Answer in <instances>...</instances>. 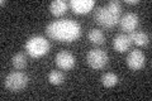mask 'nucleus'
<instances>
[{
    "instance_id": "obj_1",
    "label": "nucleus",
    "mask_w": 152,
    "mask_h": 101,
    "mask_svg": "<svg viewBox=\"0 0 152 101\" xmlns=\"http://www.w3.org/2000/svg\"><path fill=\"white\" fill-rule=\"evenodd\" d=\"M46 33L53 41L70 43L80 37L81 28L80 24L72 19H60L50 23L46 28Z\"/></svg>"
},
{
    "instance_id": "obj_2",
    "label": "nucleus",
    "mask_w": 152,
    "mask_h": 101,
    "mask_svg": "<svg viewBox=\"0 0 152 101\" xmlns=\"http://www.w3.org/2000/svg\"><path fill=\"white\" fill-rule=\"evenodd\" d=\"M26 51L33 58H39V57L48 53L50 51V43L46 38L41 36H33L26 42Z\"/></svg>"
},
{
    "instance_id": "obj_3",
    "label": "nucleus",
    "mask_w": 152,
    "mask_h": 101,
    "mask_svg": "<svg viewBox=\"0 0 152 101\" xmlns=\"http://www.w3.org/2000/svg\"><path fill=\"white\" fill-rule=\"evenodd\" d=\"M28 82H29V78L26 73H23V72H12L4 80V86H5L7 90L12 91V92H17V91L26 89Z\"/></svg>"
},
{
    "instance_id": "obj_4",
    "label": "nucleus",
    "mask_w": 152,
    "mask_h": 101,
    "mask_svg": "<svg viewBox=\"0 0 152 101\" xmlns=\"http://www.w3.org/2000/svg\"><path fill=\"white\" fill-rule=\"evenodd\" d=\"M94 19L98 24H100L104 28H113L119 23V15L113 14L108 10L107 7H99L94 13Z\"/></svg>"
},
{
    "instance_id": "obj_5",
    "label": "nucleus",
    "mask_w": 152,
    "mask_h": 101,
    "mask_svg": "<svg viewBox=\"0 0 152 101\" xmlns=\"http://www.w3.org/2000/svg\"><path fill=\"white\" fill-rule=\"evenodd\" d=\"M86 61L89 66L94 70H103L104 67L108 65L109 57L105 51L103 49H98V48H94V49H90L86 54Z\"/></svg>"
},
{
    "instance_id": "obj_6",
    "label": "nucleus",
    "mask_w": 152,
    "mask_h": 101,
    "mask_svg": "<svg viewBox=\"0 0 152 101\" xmlns=\"http://www.w3.org/2000/svg\"><path fill=\"white\" fill-rule=\"evenodd\" d=\"M126 61H127V66L129 67L131 70L138 71L145 66L146 57H145V54H143V52L142 51L134 49V51H131L129 53H128Z\"/></svg>"
},
{
    "instance_id": "obj_7",
    "label": "nucleus",
    "mask_w": 152,
    "mask_h": 101,
    "mask_svg": "<svg viewBox=\"0 0 152 101\" xmlns=\"http://www.w3.org/2000/svg\"><path fill=\"white\" fill-rule=\"evenodd\" d=\"M119 24H121L122 31H124L127 33H132L138 27L140 18L136 13H127L119 19Z\"/></svg>"
},
{
    "instance_id": "obj_8",
    "label": "nucleus",
    "mask_w": 152,
    "mask_h": 101,
    "mask_svg": "<svg viewBox=\"0 0 152 101\" xmlns=\"http://www.w3.org/2000/svg\"><path fill=\"white\" fill-rule=\"evenodd\" d=\"M56 63L61 70L69 71L75 67V57L67 51H61L56 54Z\"/></svg>"
},
{
    "instance_id": "obj_9",
    "label": "nucleus",
    "mask_w": 152,
    "mask_h": 101,
    "mask_svg": "<svg viewBox=\"0 0 152 101\" xmlns=\"http://www.w3.org/2000/svg\"><path fill=\"white\" fill-rule=\"evenodd\" d=\"M94 0H71L70 1V8L76 14H86L94 8Z\"/></svg>"
},
{
    "instance_id": "obj_10",
    "label": "nucleus",
    "mask_w": 152,
    "mask_h": 101,
    "mask_svg": "<svg viewBox=\"0 0 152 101\" xmlns=\"http://www.w3.org/2000/svg\"><path fill=\"white\" fill-rule=\"evenodd\" d=\"M132 46V39L128 34H118L113 41V47L114 49L119 53L127 52Z\"/></svg>"
},
{
    "instance_id": "obj_11",
    "label": "nucleus",
    "mask_w": 152,
    "mask_h": 101,
    "mask_svg": "<svg viewBox=\"0 0 152 101\" xmlns=\"http://www.w3.org/2000/svg\"><path fill=\"white\" fill-rule=\"evenodd\" d=\"M129 38L132 39V43H136V44L140 47H145L148 44V42H150V36L141 31L132 32L129 34Z\"/></svg>"
},
{
    "instance_id": "obj_12",
    "label": "nucleus",
    "mask_w": 152,
    "mask_h": 101,
    "mask_svg": "<svg viewBox=\"0 0 152 101\" xmlns=\"http://www.w3.org/2000/svg\"><path fill=\"white\" fill-rule=\"evenodd\" d=\"M67 8H69V5L66 4V1H64V0H55V1L51 3L50 10L55 17H60V15H62V14L66 13Z\"/></svg>"
},
{
    "instance_id": "obj_13",
    "label": "nucleus",
    "mask_w": 152,
    "mask_h": 101,
    "mask_svg": "<svg viewBox=\"0 0 152 101\" xmlns=\"http://www.w3.org/2000/svg\"><path fill=\"white\" fill-rule=\"evenodd\" d=\"M12 65L17 71H22L27 67V57L23 52H19V53H15L12 58Z\"/></svg>"
},
{
    "instance_id": "obj_14",
    "label": "nucleus",
    "mask_w": 152,
    "mask_h": 101,
    "mask_svg": "<svg viewBox=\"0 0 152 101\" xmlns=\"http://www.w3.org/2000/svg\"><path fill=\"white\" fill-rule=\"evenodd\" d=\"M88 38H89V41L91 42L93 44H103L104 39H105V37H104V33L100 29H95V28L89 32Z\"/></svg>"
},
{
    "instance_id": "obj_15",
    "label": "nucleus",
    "mask_w": 152,
    "mask_h": 101,
    "mask_svg": "<svg viewBox=\"0 0 152 101\" xmlns=\"http://www.w3.org/2000/svg\"><path fill=\"white\" fill-rule=\"evenodd\" d=\"M118 82H119V78H118V76L115 73L107 72V73H104L102 76V84H103V86H105V87H113V86H115Z\"/></svg>"
},
{
    "instance_id": "obj_16",
    "label": "nucleus",
    "mask_w": 152,
    "mask_h": 101,
    "mask_svg": "<svg viewBox=\"0 0 152 101\" xmlns=\"http://www.w3.org/2000/svg\"><path fill=\"white\" fill-rule=\"evenodd\" d=\"M48 81L52 85H61L65 81V75L61 71H52L48 75Z\"/></svg>"
},
{
    "instance_id": "obj_17",
    "label": "nucleus",
    "mask_w": 152,
    "mask_h": 101,
    "mask_svg": "<svg viewBox=\"0 0 152 101\" xmlns=\"http://www.w3.org/2000/svg\"><path fill=\"white\" fill-rule=\"evenodd\" d=\"M108 10L109 12H112L113 14H117V15H119L121 12H122V5H121V3L118 1V0H113V1H109L108 3Z\"/></svg>"
},
{
    "instance_id": "obj_18",
    "label": "nucleus",
    "mask_w": 152,
    "mask_h": 101,
    "mask_svg": "<svg viewBox=\"0 0 152 101\" xmlns=\"http://www.w3.org/2000/svg\"><path fill=\"white\" fill-rule=\"evenodd\" d=\"M126 3L127 4H132L133 5V4H138V0H126Z\"/></svg>"
}]
</instances>
